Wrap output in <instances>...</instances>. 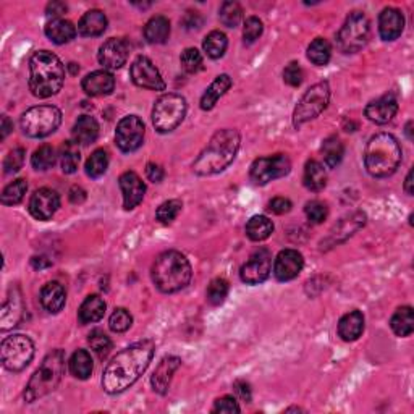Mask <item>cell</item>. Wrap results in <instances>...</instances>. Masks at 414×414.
<instances>
[{"label":"cell","mask_w":414,"mask_h":414,"mask_svg":"<svg viewBox=\"0 0 414 414\" xmlns=\"http://www.w3.org/2000/svg\"><path fill=\"white\" fill-rule=\"evenodd\" d=\"M240 144L241 138L236 129H219L210 138V141L207 143V146L199 154V157L194 160L193 172L196 175H203V177L224 172L233 160H235Z\"/></svg>","instance_id":"7a4b0ae2"},{"label":"cell","mask_w":414,"mask_h":414,"mask_svg":"<svg viewBox=\"0 0 414 414\" xmlns=\"http://www.w3.org/2000/svg\"><path fill=\"white\" fill-rule=\"evenodd\" d=\"M220 22L227 28H236L243 18V8L238 2H224L220 7Z\"/></svg>","instance_id":"f6af8a7d"},{"label":"cell","mask_w":414,"mask_h":414,"mask_svg":"<svg viewBox=\"0 0 414 414\" xmlns=\"http://www.w3.org/2000/svg\"><path fill=\"white\" fill-rule=\"evenodd\" d=\"M34 356V343L26 335L7 336L0 345V358L5 369L20 372L29 366Z\"/></svg>","instance_id":"8fae6325"},{"label":"cell","mask_w":414,"mask_h":414,"mask_svg":"<svg viewBox=\"0 0 414 414\" xmlns=\"http://www.w3.org/2000/svg\"><path fill=\"white\" fill-rule=\"evenodd\" d=\"M304 267L303 255L297 250H283L273 262V276L278 282H290L301 273Z\"/></svg>","instance_id":"ac0fdd59"},{"label":"cell","mask_w":414,"mask_h":414,"mask_svg":"<svg viewBox=\"0 0 414 414\" xmlns=\"http://www.w3.org/2000/svg\"><path fill=\"white\" fill-rule=\"evenodd\" d=\"M12 129H13V123L8 120L7 115H3L2 117V136H0V138H2V139L7 138L8 133L12 131Z\"/></svg>","instance_id":"6125c7cd"},{"label":"cell","mask_w":414,"mask_h":414,"mask_svg":"<svg viewBox=\"0 0 414 414\" xmlns=\"http://www.w3.org/2000/svg\"><path fill=\"white\" fill-rule=\"evenodd\" d=\"M364 332V315L361 310H350L338 320V335L345 341H355Z\"/></svg>","instance_id":"d4e9b609"},{"label":"cell","mask_w":414,"mask_h":414,"mask_svg":"<svg viewBox=\"0 0 414 414\" xmlns=\"http://www.w3.org/2000/svg\"><path fill=\"white\" fill-rule=\"evenodd\" d=\"M144 123L136 115H127L118 122L115 129L117 146L123 152H134L144 143Z\"/></svg>","instance_id":"4fadbf2b"},{"label":"cell","mask_w":414,"mask_h":414,"mask_svg":"<svg viewBox=\"0 0 414 414\" xmlns=\"http://www.w3.org/2000/svg\"><path fill=\"white\" fill-rule=\"evenodd\" d=\"M65 372V353L54 350L45 356L41 366L31 377L24 390V401L34 403L39 398L49 395L59 387Z\"/></svg>","instance_id":"8992f818"},{"label":"cell","mask_w":414,"mask_h":414,"mask_svg":"<svg viewBox=\"0 0 414 414\" xmlns=\"http://www.w3.org/2000/svg\"><path fill=\"white\" fill-rule=\"evenodd\" d=\"M233 388H235V393L241 398L243 401H248V403L251 401V387H250V384H248V382L236 380Z\"/></svg>","instance_id":"680465c9"},{"label":"cell","mask_w":414,"mask_h":414,"mask_svg":"<svg viewBox=\"0 0 414 414\" xmlns=\"http://www.w3.org/2000/svg\"><path fill=\"white\" fill-rule=\"evenodd\" d=\"M129 75H131V80L136 86L144 87V90L151 91H164L165 83L160 76L159 70L155 69L148 57H138L136 60L131 64V69H129Z\"/></svg>","instance_id":"9a60e30c"},{"label":"cell","mask_w":414,"mask_h":414,"mask_svg":"<svg viewBox=\"0 0 414 414\" xmlns=\"http://www.w3.org/2000/svg\"><path fill=\"white\" fill-rule=\"evenodd\" d=\"M330 55H332V49H330V44H329L327 39L315 38L313 43L309 44L308 59L313 62L314 65H317V66L327 65L329 60H330Z\"/></svg>","instance_id":"f35d334b"},{"label":"cell","mask_w":414,"mask_h":414,"mask_svg":"<svg viewBox=\"0 0 414 414\" xmlns=\"http://www.w3.org/2000/svg\"><path fill=\"white\" fill-rule=\"evenodd\" d=\"M80 151H78V144L76 143H65L62 146L60 151V165L64 173H75L78 170V165H80Z\"/></svg>","instance_id":"60d3db41"},{"label":"cell","mask_w":414,"mask_h":414,"mask_svg":"<svg viewBox=\"0 0 414 414\" xmlns=\"http://www.w3.org/2000/svg\"><path fill=\"white\" fill-rule=\"evenodd\" d=\"M181 207H183V204H181L180 199L165 201V203L159 206L157 212H155V217H157L160 224H165V225L172 224V222L178 217Z\"/></svg>","instance_id":"7dc6e473"},{"label":"cell","mask_w":414,"mask_h":414,"mask_svg":"<svg viewBox=\"0 0 414 414\" xmlns=\"http://www.w3.org/2000/svg\"><path fill=\"white\" fill-rule=\"evenodd\" d=\"M269 209L277 215L287 214V212L292 210V201L287 198H273L271 201V204H269Z\"/></svg>","instance_id":"9f6ffc18"},{"label":"cell","mask_w":414,"mask_h":414,"mask_svg":"<svg viewBox=\"0 0 414 414\" xmlns=\"http://www.w3.org/2000/svg\"><path fill=\"white\" fill-rule=\"evenodd\" d=\"M106 301L99 294H90L78 309V320L81 324H94L106 314Z\"/></svg>","instance_id":"f1b7e54d"},{"label":"cell","mask_w":414,"mask_h":414,"mask_svg":"<svg viewBox=\"0 0 414 414\" xmlns=\"http://www.w3.org/2000/svg\"><path fill=\"white\" fill-rule=\"evenodd\" d=\"M107 29V17L101 10H90L78 23V33L85 38H97Z\"/></svg>","instance_id":"484cf974"},{"label":"cell","mask_w":414,"mask_h":414,"mask_svg":"<svg viewBox=\"0 0 414 414\" xmlns=\"http://www.w3.org/2000/svg\"><path fill=\"white\" fill-rule=\"evenodd\" d=\"M231 87V78L229 75H219L214 81L210 83V86L204 91L203 97H201V108L203 110H212L215 107L217 101L220 99L222 96L227 94Z\"/></svg>","instance_id":"4dcf8cb0"},{"label":"cell","mask_w":414,"mask_h":414,"mask_svg":"<svg viewBox=\"0 0 414 414\" xmlns=\"http://www.w3.org/2000/svg\"><path fill=\"white\" fill-rule=\"evenodd\" d=\"M24 149L23 148H17L13 149V151H10L7 157L3 160V172L7 175H12V173H17L20 169L23 167L24 164Z\"/></svg>","instance_id":"f907efd6"},{"label":"cell","mask_w":414,"mask_h":414,"mask_svg":"<svg viewBox=\"0 0 414 414\" xmlns=\"http://www.w3.org/2000/svg\"><path fill=\"white\" fill-rule=\"evenodd\" d=\"M405 29V17L398 8L382 10L379 17V33L384 41H395Z\"/></svg>","instance_id":"603a6c76"},{"label":"cell","mask_w":414,"mask_h":414,"mask_svg":"<svg viewBox=\"0 0 414 414\" xmlns=\"http://www.w3.org/2000/svg\"><path fill=\"white\" fill-rule=\"evenodd\" d=\"M65 81V69L59 57L49 50L34 52L29 60V90L36 97L55 96Z\"/></svg>","instance_id":"3957f363"},{"label":"cell","mask_w":414,"mask_h":414,"mask_svg":"<svg viewBox=\"0 0 414 414\" xmlns=\"http://www.w3.org/2000/svg\"><path fill=\"white\" fill-rule=\"evenodd\" d=\"M203 48L210 59H220V57H224L227 48H229V39L222 31H212V33L206 36Z\"/></svg>","instance_id":"74e56055"},{"label":"cell","mask_w":414,"mask_h":414,"mask_svg":"<svg viewBox=\"0 0 414 414\" xmlns=\"http://www.w3.org/2000/svg\"><path fill=\"white\" fill-rule=\"evenodd\" d=\"M151 273L157 290L162 293H175L188 287L193 277V269L181 252L165 251L155 259Z\"/></svg>","instance_id":"5b68a950"},{"label":"cell","mask_w":414,"mask_h":414,"mask_svg":"<svg viewBox=\"0 0 414 414\" xmlns=\"http://www.w3.org/2000/svg\"><path fill=\"white\" fill-rule=\"evenodd\" d=\"M86 199V191L81 188V186H73L70 190V201L73 204H81L83 201Z\"/></svg>","instance_id":"94428289"},{"label":"cell","mask_w":414,"mask_h":414,"mask_svg":"<svg viewBox=\"0 0 414 414\" xmlns=\"http://www.w3.org/2000/svg\"><path fill=\"white\" fill-rule=\"evenodd\" d=\"M367 172L376 178L390 177L401 164V146L390 133H379L369 139L364 152Z\"/></svg>","instance_id":"277c9868"},{"label":"cell","mask_w":414,"mask_h":414,"mask_svg":"<svg viewBox=\"0 0 414 414\" xmlns=\"http://www.w3.org/2000/svg\"><path fill=\"white\" fill-rule=\"evenodd\" d=\"M45 12H48L49 17H52V20L60 18V15L66 12V5L64 2H50Z\"/></svg>","instance_id":"91938a15"},{"label":"cell","mask_w":414,"mask_h":414,"mask_svg":"<svg viewBox=\"0 0 414 414\" xmlns=\"http://www.w3.org/2000/svg\"><path fill=\"white\" fill-rule=\"evenodd\" d=\"M212 411L214 413H224V414H236L240 413V406H238L236 400L233 397H224V398H219V400L215 401L214 408H212Z\"/></svg>","instance_id":"11a10c76"},{"label":"cell","mask_w":414,"mask_h":414,"mask_svg":"<svg viewBox=\"0 0 414 414\" xmlns=\"http://www.w3.org/2000/svg\"><path fill=\"white\" fill-rule=\"evenodd\" d=\"M45 36H48L54 44L62 45L75 39L76 28L73 23L69 22V20L54 18L45 24Z\"/></svg>","instance_id":"f546056e"},{"label":"cell","mask_w":414,"mask_h":414,"mask_svg":"<svg viewBox=\"0 0 414 414\" xmlns=\"http://www.w3.org/2000/svg\"><path fill=\"white\" fill-rule=\"evenodd\" d=\"M264 24L257 17H250L245 22V28H243V38H245L246 44H252L262 36Z\"/></svg>","instance_id":"816d5d0a"},{"label":"cell","mask_w":414,"mask_h":414,"mask_svg":"<svg viewBox=\"0 0 414 414\" xmlns=\"http://www.w3.org/2000/svg\"><path fill=\"white\" fill-rule=\"evenodd\" d=\"M81 86L83 91H85L87 96H108L115 90V78H113V75L108 70H97L87 75L85 80H83Z\"/></svg>","instance_id":"44dd1931"},{"label":"cell","mask_w":414,"mask_h":414,"mask_svg":"<svg viewBox=\"0 0 414 414\" xmlns=\"http://www.w3.org/2000/svg\"><path fill=\"white\" fill-rule=\"evenodd\" d=\"M272 272V255L266 248L256 250L243 264L240 277L246 285H259L266 282Z\"/></svg>","instance_id":"5bb4252c"},{"label":"cell","mask_w":414,"mask_h":414,"mask_svg":"<svg viewBox=\"0 0 414 414\" xmlns=\"http://www.w3.org/2000/svg\"><path fill=\"white\" fill-rule=\"evenodd\" d=\"M44 259H45V257H43V256H41V257H33V261H31V262H33V266H34L36 269L49 267V266H50V261H45V262H44Z\"/></svg>","instance_id":"be15d7a7"},{"label":"cell","mask_w":414,"mask_h":414,"mask_svg":"<svg viewBox=\"0 0 414 414\" xmlns=\"http://www.w3.org/2000/svg\"><path fill=\"white\" fill-rule=\"evenodd\" d=\"M73 141L80 146H90L99 136V125L94 118L90 115H83L78 118L73 125Z\"/></svg>","instance_id":"83f0119b"},{"label":"cell","mask_w":414,"mask_h":414,"mask_svg":"<svg viewBox=\"0 0 414 414\" xmlns=\"http://www.w3.org/2000/svg\"><path fill=\"white\" fill-rule=\"evenodd\" d=\"M108 167V154L104 149H97L91 154V157L86 162V173L91 178H99L107 172Z\"/></svg>","instance_id":"7bdbcfd3"},{"label":"cell","mask_w":414,"mask_h":414,"mask_svg":"<svg viewBox=\"0 0 414 414\" xmlns=\"http://www.w3.org/2000/svg\"><path fill=\"white\" fill-rule=\"evenodd\" d=\"M60 123L62 112L55 106H38L23 113L20 127L28 138H45L57 131Z\"/></svg>","instance_id":"52a82bcc"},{"label":"cell","mask_w":414,"mask_h":414,"mask_svg":"<svg viewBox=\"0 0 414 414\" xmlns=\"http://www.w3.org/2000/svg\"><path fill=\"white\" fill-rule=\"evenodd\" d=\"M129 55V45L125 39L112 38L106 41L99 49V64L104 70H118L127 64Z\"/></svg>","instance_id":"2e32d148"},{"label":"cell","mask_w":414,"mask_h":414,"mask_svg":"<svg viewBox=\"0 0 414 414\" xmlns=\"http://www.w3.org/2000/svg\"><path fill=\"white\" fill-rule=\"evenodd\" d=\"M57 160V152L55 149L49 146V144H44L39 149H36L33 157H31V164L36 170H41V172H45V170L52 169L55 165Z\"/></svg>","instance_id":"ee69618b"},{"label":"cell","mask_w":414,"mask_h":414,"mask_svg":"<svg viewBox=\"0 0 414 414\" xmlns=\"http://www.w3.org/2000/svg\"><path fill=\"white\" fill-rule=\"evenodd\" d=\"M405 191L408 194H413L414 190H413V170H410V173H408L406 181H405Z\"/></svg>","instance_id":"e7e4bbea"},{"label":"cell","mask_w":414,"mask_h":414,"mask_svg":"<svg viewBox=\"0 0 414 414\" xmlns=\"http://www.w3.org/2000/svg\"><path fill=\"white\" fill-rule=\"evenodd\" d=\"M186 115V101L180 94H164L152 108V123L159 133L178 128Z\"/></svg>","instance_id":"30bf717a"},{"label":"cell","mask_w":414,"mask_h":414,"mask_svg":"<svg viewBox=\"0 0 414 414\" xmlns=\"http://www.w3.org/2000/svg\"><path fill=\"white\" fill-rule=\"evenodd\" d=\"M155 345L151 340H141L122 350L108 362L102 376V388L108 395L125 392L141 377L151 364Z\"/></svg>","instance_id":"6da1fadb"},{"label":"cell","mask_w":414,"mask_h":414,"mask_svg":"<svg viewBox=\"0 0 414 414\" xmlns=\"http://www.w3.org/2000/svg\"><path fill=\"white\" fill-rule=\"evenodd\" d=\"M229 290H230V285L225 278H220V277L214 278V280L209 283V287H207V292H206L207 301H209V304H212V306H220V304L227 299V297H229Z\"/></svg>","instance_id":"b9f144b4"},{"label":"cell","mask_w":414,"mask_h":414,"mask_svg":"<svg viewBox=\"0 0 414 414\" xmlns=\"http://www.w3.org/2000/svg\"><path fill=\"white\" fill-rule=\"evenodd\" d=\"M118 185H120L122 194H123V207L127 210H131L134 207L141 204L146 193V185L139 178L138 173L134 172H125L118 178Z\"/></svg>","instance_id":"d6986e66"},{"label":"cell","mask_w":414,"mask_h":414,"mask_svg":"<svg viewBox=\"0 0 414 414\" xmlns=\"http://www.w3.org/2000/svg\"><path fill=\"white\" fill-rule=\"evenodd\" d=\"M411 127H413V122H408V125H406V134H408V138H410V139H413V134H411Z\"/></svg>","instance_id":"03108f58"},{"label":"cell","mask_w":414,"mask_h":414,"mask_svg":"<svg viewBox=\"0 0 414 414\" xmlns=\"http://www.w3.org/2000/svg\"><path fill=\"white\" fill-rule=\"evenodd\" d=\"M170 36V22L162 15L152 17L144 26V38L149 44H164Z\"/></svg>","instance_id":"d6a6232c"},{"label":"cell","mask_w":414,"mask_h":414,"mask_svg":"<svg viewBox=\"0 0 414 414\" xmlns=\"http://www.w3.org/2000/svg\"><path fill=\"white\" fill-rule=\"evenodd\" d=\"M60 207V198L54 190L41 188L31 196L29 199V214L36 220H50Z\"/></svg>","instance_id":"e0dca14e"},{"label":"cell","mask_w":414,"mask_h":414,"mask_svg":"<svg viewBox=\"0 0 414 414\" xmlns=\"http://www.w3.org/2000/svg\"><path fill=\"white\" fill-rule=\"evenodd\" d=\"M303 78H304V73L301 66H299V64H297V62H292V64L287 65V69L283 70V81L287 83L288 86L298 87L303 83Z\"/></svg>","instance_id":"db71d44e"},{"label":"cell","mask_w":414,"mask_h":414,"mask_svg":"<svg viewBox=\"0 0 414 414\" xmlns=\"http://www.w3.org/2000/svg\"><path fill=\"white\" fill-rule=\"evenodd\" d=\"M330 101V86L327 81L315 83L304 92L301 101L298 102L297 108L293 112V125L299 128L309 120L317 118L329 106Z\"/></svg>","instance_id":"9c48e42d"},{"label":"cell","mask_w":414,"mask_h":414,"mask_svg":"<svg viewBox=\"0 0 414 414\" xmlns=\"http://www.w3.org/2000/svg\"><path fill=\"white\" fill-rule=\"evenodd\" d=\"M390 327L397 336H408L414 330V314L411 306H401L390 319Z\"/></svg>","instance_id":"e575fe53"},{"label":"cell","mask_w":414,"mask_h":414,"mask_svg":"<svg viewBox=\"0 0 414 414\" xmlns=\"http://www.w3.org/2000/svg\"><path fill=\"white\" fill-rule=\"evenodd\" d=\"M26 191H28V183H26L24 178H18L12 181V183L5 186V190L2 191V201L3 206H15L20 204L24 198Z\"/></svg>","instance_id":"ab89813d"},{"label":"cell","mask_w":414,"mask_h":414,"mask_svg":"<svg viewBox=\"0 0 414 414\" xmlns=\"http://www.w3.org/2000/svg\"><path fill=\"white\" fill-rule=\"evenodd\" d=\"M181 366V359L177 356H165V358L159 362V366L155 367L154 374L151 377V384L154 392L160 393V395H165L170 388V382H172V377L175 371Z\"/></svg>","instance_id":"7402d4cb"},{"label":"cell","mask_w":414,"mask_h":414,"mask_svg":"<svg viewBox=\"0 0 414 414\" xmlns=\"http://www.w3.org/2000/svg\"><path fill=\"white\" fill-rule=\"evenodd\" d=\"M398 112V101L393 94H385L379 97V99L372 101L367 104L366 107V117L369 118L372 123L377 125H385V123L392 122L393 117Z\"/></svg>","instance_id":"ffe728a7"},{"label":"cell","mask_w":414,"mask_h":414,"mask_svg":"<svg viewBox=\"0 0 414 414\" xmlns=\"http://www.w3.org/2000/svg\"><path fill=\"white\" fill-rule=\"evenodd\" d=\"M131 324H133V315L129 314V310H127L125 308L115 309L113 310V314L110 315V319H108V327L117 334L127 332V330L131 327Z\"/></svg>","instance_id":"681fc988"},{"label":"cell","mask_w":414,"mask_h":414,"mask_svg":"<svg viewBox=\"0 0 414 414\" xmlns=\"http://www.w3.org/2000/svg\"><path fill=\"white\" fill-rule=\"evenodd\" d=\"M69 366H70L71 376L80 380L90 379L92 376V371H94V362H92L91 353L86 350L75 351V353L71 355Z\"/></svg>","instance_id":"836d02e7"},{"label":"cell","mask_w":414,"mask_h":414,"mask_svg":"<svg viewBox=\"0 0 414 414\" xmlns=\"http://www.w3.org/2000/svg\"><path fill=\"white\" fill-rule=\"evenodd\" d=\"M320 151H322L324 162L329 169H335L336 165H340V162L343 160V155H345L343 143H341L336 136H330V138L325 139Z\"/></svg>","instance_id":"8d00e7d4"},{"label":"cell","mask_w":414,"mask_h":414,"mask_svg":"<svg viewBox=\"0 0 414 414\" xmlns=\"http://www.w3.org/2000/svg\"><path fill=\"white\" fill-rule=\"evenodd\" d=\"M146 175H148V178L152 181V183H160V181H162L165 177V172L159 164L151 162V164H148V167H146Z\"/></svg>","instance_id":"6f0895ef"},{"label":"cell","mask_w":414,"mask_h":414,"mask_svg":"<svg viewBox=\"0 0 414 414\" xmlns=\"http://www.w3.org/2000/svg\"><path fill=\"white\" fill-rule=\"evenodd\" d=\"M66 292L64 285L59 282L45 283L41 290V304L50 314H59L65 306Z\"/></svg>","instance_id":"cb8c5ba5"},{"label":"cell","mask_w":414,"mask_h":414,"mask_svg":"<svg viewBox=\"0 0 414 414\" xmlns=\"http://www.w3.org/2000/svg\"><path fill=\"white\" fill-rule=\"evenodd\" d=\"M369 33L371 26L366 15L351 12L336 34V45L343 54H356L367 44Z\"/></svg>","instance_id":"ba28073f"},{"label":"cell","mask_w":414,"mask_h":414,"mask_svg":"<svg viewBox=\"0 0 414 414\" xmlns=\"http://www.w3.org/2000/svg\"><path fill=\"white\" fill-rule=\"evenodd\" d=\"M273 233L272 220L266 215H255L248 220L246 235L251 241H264Z\"/></svg>","instance_id":"d590c367"},{"label":"cell","mask_w":414,"mask_h":414,"mask_svg":"<svg viewBox=\"0 0 414 414\" xmlns=\"http://www.w3.org/2000/svg\"><path fill=\"white\" fill-rule=\"evenodd\" d=\"M87 341H90L91 350L94 351V353L99 356V358L104 359L108 353H110L112 340L108 338V335L104 334L102 330H99V329L92 330V332L90 334V338H87Z\"/></svg>","instance_id":"bcb514c9"},{"label":"cell","mask_w":414,"mask_h":414,"mask_svg":"<svg viewBox=\"0 0 414 414\" xmlns=\"http://www.w3.org/2000/svg\"><path fill=\"white\" fill-rule=\"evenodd\" d=\"M23 315V301L22 294L18 290H13V297L10 294L7 301L3 303L2 313H0V322H2V330H8L18 325Z\"/></svg>","instance_id":"4316f807"},{"label":"cell","mask_w":414,"mask_h":414,"mask_svg":"<svg viewBox=\"0 0 414 414\" xmlns=\"http://www.w3.org/2000/svg\"><path fill=\"white\" fill-rule=\"evenodd\" d=\"M292 162L285 154H276L271 157L256 159L251 165L250 177L256 185H267L269 181L282 178L290 173Z\"/></svg>","instance_id":"7c38bea8"},{"label":"cell","mask_w":414,"mask_h":414,"mask_svg":"<svg viewBox=\"0 0 414 414\" xmlns=\"http://www.w3.org/2000/svg\"><path fill=\"white\" fill-rule=\"evenodd\" d=\"M303 181L309 191H314V193L322 191L327 185V173H325L324 165L317 160H308L306 167H304Z\"/></svg>","instance_id":"1f68e13d"},{"label":"cell","mask_w":414,"mask_h":414,"mask_svg":"<svg viewBox=\"0 0 414 414\" xmlns=\"http://www.w3.org/2000/svg\"><path fill=\"white\" fill-rule=\"evenodd\" d=\"M304 212H306L308 220L313 222V224H322L329 215L327 206L320 203V201H310V203H308L306 207H304Z\"/></svg>","instance_id":"f5cc1de1"},{"label":"cell","mask_w":414,"mask_h":414,"mask_svg":"<svg viewBox=\"0 0 414 414\" xmlns=\"http://www.w3.org/2000/svg\"><path fill=\"white\" fill-rule=\"evenodd\" d=\"M181 69H183L186 73H198V71L203 69V55L201 52L194 48H188L183 50V54L180 57Z\"/></svg>","instance_id":"c3c4849f"}]
</instances>
